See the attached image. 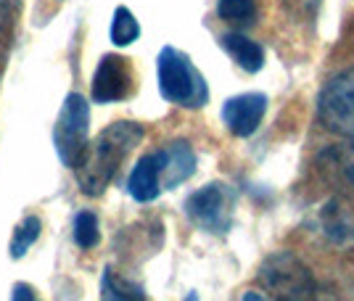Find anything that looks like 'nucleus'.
Wrapping results in <instances>:
<instances>
[{"label": "nucleus", "instance_id": "nucleus-1", "mask_svg": "<svg viewBox=\"0 0 354 301\" xmlns=\"http://www.w3.org/2000/svg\"><path fill=\"white\" fill-rule=\"evenodd\" d=\"M143 135H146V130L138 122L109 124L104 133L88 146L82 164L74 169L77 180H80V191L93 198L101 196L109 188V182L114 180L122 162L133 153L135 146H140Z\"/></svg>", "mask_w": 354, "mask_h": 301}, {"label": "nucleus", "instance_id": "nucleus-2", "mask_svg": "<svg viewBox=\"0 0 354 301\" xmlns=\"http://www.w3.org/2000/svg\"><path fill=\"white\" fill-rule=\"evenodd\" d=\"M257 278L265 288V296L272 301H328L310 267L288 251L267 256Z\"/></svg>", "mask_w": 354, "mask_h": 301}, {"label": "nucleus", "instance_id": "nucleus-3", "mask_svg": "<svg viewBox=\"0 0 354 301\" xmlns=\"http://www.w3.org/2000/svg\"><path fill=\"white\" fill-rule=\"evenodd\" d=\"M159 90L169 104L183 108H201L209 101V88L204 75L193 66V61L177 50V48H162L159 59Z\"/></svg>", "mask_w": 354, "mask_h": 301}, {"label": "nucleus", "instance_id": "nucleus-4", "mask_svg": "<svg viewBox=\"0 0 354 301\" xmlns=\"http://www.w3.org/2000/svg\"><path fill=\"white\" fill-rule=\"evenodd\" d=\"M185 214L193 225L212 235H225L233 227L236 191L225 182H209L185 201Z\"/></svg>", "mask_w": 354, "mask_h": 301}, {"label": "nucleus", "instance_id": "nucleus-5", "mask_svg": "<svg viewBox=\"0 0 354 301\" xmlns=\"http://www.w3.org/2000/svg\"><path fill=\"white\" fill-rule=\"evenodd\" d=\"M317 119L328 133L354 140V66L323 85L317 95Z\"/></svg>", "mask_w": 354, "mask_h": 301}, {"label": "nucleus", "instance_id": "nucleus-6", "mask_svg": "<svg viewBox=\"0 0 354 301\" xmlns=\"http://www.w3.org/2000/svg\"><path fill=\"white\" fill-rule=\"evenodd\" d=\"M88 127H90V106L85 101V95L69 93L59 111L53 140H56L59 159L66 166H72V169H77V166L82 164V159H85V150H88Z\"/></svg>", "mask_w": 354, "mask_h": 301}, {"label": "nucleus", "instance_id": "nucleus-7", "mask_svg": "<svg viewBox=\"0 0 354 301\" xmlns=\"http://www.w3.org/2000/svg\"><path fill=\"white\" fill-rule=\"evenodd\" d=\"M315 172L328 188L336 191V196L354 201V140L320 150L315 159Z\"/></svg>", "mask_w": 354, "mask_h": 301}, {"label": "nucleus", "instance_id": "nucleus-8", "mask_svg": "<svg viewBox=\"0 0 354 301\" xmlns=\"http://www.w3.org/2000/svg\"><path fill=\"white\" fill-rule=\"evenodd\" d=\"M130 93H133V69L127 59L114 53L104 56L93 77V101L114 104V101H124Z\"/></svg>", "mask_w": 354, "mask_h": 301}, {"label": "nucleus", "instance_id": "nucleus-9", "mask_svg": "<svg viewBox=\"0 0 354 301\" xmlns=\"http://www.w3.org/2000/svg\"><path fill=\"white\" fill-rule=\"evenodd\" d=\"M267 111V98L262 93H243L233 95L222 106V122L236 137H249L262 124V117Z\"/></svg>", "mask_w": 354, "mask_h": 301}, {"label": "nucleus", "instance_id": "nucleus-10", "mask_svg": "<svg viewBox=\"0 0 354 301\" xmlns=\"http://www.w3.org/2000/svg\"><path fill=\"white\" fill-rule=\"evenodd\" d=\"M159 153V180L164 188H177L196 172V153L185 140H175Z\"/></svg>", "mask_w": 354, "mask_h": 301}, {"label": "nucleus", "instance_id": "nucleus-11", "mask_svg": "<svg viewBox=\"0 0 354 301\" xmlns=\"http://www.w3.org/2000/svg\"><path fill=\"white\" fill-rule=\"evenodd\" d=\"M320 230L336 246H354V209L346 198H330L320 209Z\"/></svg>", "mask_w": 354, "mask_h": 301}, {"label": "nucleus", "instance_id": "nucleus-12", "mask_svg": "<svg viewBox=\"0 0 354 301\" xmlns=\"http://www.w3.org/2000/svg\"><path fill=\"white\" fill-rule=\"evenodd\" d=\"M127 191L135 201L148 204L162 193V180H159V153H148L143 156L135 169L130 172V180H127Z\"/></svg>", "mask_w": 354, "mask_h": 301}, {"label": "nucleus", "instance_id": "nucleus-13", "mask_svg": "<svg viewBox=\"0 0 354 301\" xmlns=\"http://www.w3.org/2000/svg\"><path fill=\"white\" fill-rule=\"evenodd\" d=\"M220 43H222V48L233 56V61H236L243 72L257 75V72L265 66V50H262V46L249 40L246 35H241V32H227V35L220 37Z\"/></svg>", "mask_w": 354, "mask_h": 301}, {"label": "nucleus", "instance_id": "nucleus-14", "mask_svg": "<svg viewBox=\"0 0 354 301\" xmlns=\"http://www.w3.org/2000/svg\"><path fill=\"white\" fill-rule=\"evenodd\" d=\"M101 301H146V291L133 280L119 278L117 272L109 267L101 280Z\"/></svg>", "mask_w": 354, "mask_h": 301}, {"label": "nucleus", "instance_id": "nucleus-15", "mask_svg": "<svg viewBox=\"0 0 354 301\" xmlns=\"http://www.w3.org/2000/svg\"><path fill=\"white\" fill-rule=\"evenodd\" d=\"M217 16L238 30H246L257 21V3L254 0H220Z\"/></svg>", "mask_w": 354, "mask_h": 301}, {"label": "nucleus", "instance_id": "nucleus-16", "mask_svg": "<svg viewBox=\"0 0 354 301\" xmlns=\"http://www.w3.org/2000/svg\"><path fill=\"white\" fill-rule=\"evenodd\" d=\"M140 37V24H138V19L133 16L130 8H124V6H119L117 11H114V19H111V43L119 48L130 46Z\"/></svg>", "mask_w": 354, "mask_h": 301}, {"label": "nucleus", "instance_id": "nucleus-17", "mask_svg": "<svg viewBox=\"0 0 354 301\" xmlns=\"http://www.w3.org/2000/svg\"><path fill=\"white\" fill-rule=\"evenodd\" d=\"M101 241V227H98V217L93 211H80L74 217V243L80 249H93Z\"/></svg>", "mask_w": 354, "mask_h": 301}, {"label": "nucleus", "instance_id": "nucleus-18", "mask_svg": "<svg viewBox=\"0 0 354 301\" xmlns=\"http://www.w3.org/2000/svg\"><path fill=\"white\" fill-rule=\"evenodd\" d=\"M40 230H43V225H40L37 217H27L21 225L16 227L14 238H11V259H21L27 254V249L40 238Z\"/></svg>", "mask_w": 354, "mask_h": 301}, {"label": "nucleus", "instance_id": "nucleus-19", "mask_svg": "<svg viewBox=\"0 0 354 301\" xmlns=\"http://www.w3.org/2000/svg\"><path fill=\"white\" fill-rule=\"evenodd\" d=\"M281 3L283 8L299 21H312L317 16V8H320V0H281Z\"/></svg>", "mask_w": 354, "mask_h": 301}, {"label": "nucleus", "instance_id": "nucleus-20", "mask_svg": "<svg viewBox=\"0 0 354 301\" xmlns=\"http://www.w3.org/2000/svg\"><path fill=\"white\" fill-rule=\"evenodd\" d=\"M11 301H35V291L27 283H16L14 286V299Z\"/></svg>", "mask_w": 354, "mask_h": 301}, {"label": "nucleus", "instance_id": "nucleus-21", "mask_svg": "<svg viewBox=\"0 0 354 301\" xmlns=\"http://www.w3.org/2000/svg\"><path fill=\"white\" fill-rule=\"evenodd\" d=\"M8 24V0H0V30Z\"/></svg>", "mask_w": 354, "mask_h": 301}, {"label": "nucleus", "instance_id": "nucleus-22", "mask_svg": "<svg viewBox=\"0 0 354 301\" xmlns=\"http://www.w3.org/2000/svg\"><path fill=\"white\" fill-rule=\"evenodd\" d=\"M243 301H267V296L259 293V291H246V293H243Z\"/></svg>", "mask_w": 354, "mask_h": 301}]
</instances>
